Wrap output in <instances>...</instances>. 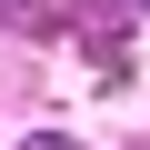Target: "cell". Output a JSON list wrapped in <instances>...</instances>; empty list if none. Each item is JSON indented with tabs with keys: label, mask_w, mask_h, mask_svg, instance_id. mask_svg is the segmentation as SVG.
I'll return each mask as SVG.
<instances>
[{
	"label": "cell",
	"mask_w": 150,
	"mask_h": 150,
	"mask_svg": "<svg viewBox=\"0 0 150 150\" xmlns=\"http://www.w3.org/2000/svg\"><path fill=\"white\" fill-rule=\"evenodd\" d=\"M140 10H150V0H140Z\"/></svg>",
	"instance_id": "obj_3"
},
{
	"label": "cell",
	"mask_w": 150,
	"mask_h": 150,
	"mask_svg": "<svg viewBox=\"0 0 150 150\" xmlns=\"http://www.w3.org/2000/svg\"><path fill=\"white\" fill-rule=\"evenodd\" d=\"M20 150H80V140H20Z\"/></svg>",
	"instance_id": "obj_2"
},
{
	"label": "cell",
	"mask_w": 150,
	"mask_h": 150,
	"mask_svg": "<svg viewBox=\"0 0 150 150\" xmlns=\"http://www.w3.org/2000/svg\"><path fill=\"white\" fill-rule=\"evenodd\" d=\"M0 30H40V0H0Z\"/></svg>",
	"instance_id": "obj_1"
}]
</instances>
